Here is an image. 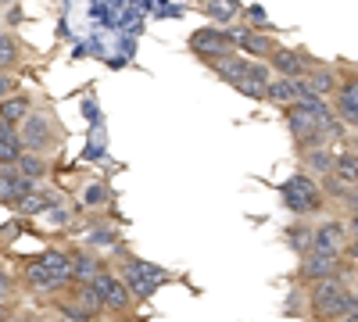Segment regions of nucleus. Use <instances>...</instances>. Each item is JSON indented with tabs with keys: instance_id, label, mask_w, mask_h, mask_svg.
Returning <instances> with one entry per match:
<instances>
[{
	"instance_id": "nucleus-1",
	"label": "nucleus",
	"mask_w": 358,
	"mask_h": 322,
	"mask_svg": "<svg viewBox=\"0 0 358 322\" xmlns=\"http://www.w3.org/2000/svg\"><path fill=\"white\" fill-rule=\"evenodd\" d=\"M280 197H283V208L294 212V215H315L326 208V197L319 190V183L312 180L308 172H297L280 186Z\"/></svg>"
},
{
	"instance_id": "nucleus-2",
	"label": "nucleus",
	"mask_w": 358,
	"mask_h": 322,
	"mask_svg": "<svg viewBox=\"0 0 358 322\" xmlns=\"http://www.w3.org/2000/svg\"><path fill=\"white\" fill-rule=\"evenodd\" d=\"M351 298H355V294L348 290L344 276H330V279L312 283V312H315L322 322H337V319H344Z\"/></svg>"
},
{
	"instance_id": "nucleus-3",
	"label": "nucleus",
	"mask_w": 358,
	"mask_h": 322,
	"mask_svg": "<svg viewBox=\"0 0 358 322\" xmlns=\"http://www.w3.org/2000/svg\"><path fill=\"white\" fill-rule=\"evenodd\" d=\"M172 272H165L162 265H155V261H143V258H129L126 269H122V283L133 298H151L155 290L162 283H169Z\"/></svg>"
},
{
	"instance_id": "nucleus-4",
	"label": "nucleus",
	"mask_w": 358,
	"mask_h": 322,
	"mask_svg": "<svg viewBox=\"0 0 358 322\" xmlns=\"http://www.w3.org/2000/svg\"><path fill=\"white\" fill-rule=\"evenodd\" d=\"M190 50L201 54V57H208V65H212V61H222V57L236 54V43H233L229 29H222V25H204V29H197V33L190 36Z\"/></svg>"
},
{
	"instance_id": "nucleus-5",
	"label": "nucleus",
	"mask_w": 358,
	"mask_h": 322,
	"mask_svg": "<svg viewBox=\"0 0 358 322\" xmlns=\"http://www.w3.org/2000/svg\"><path fill=\"white\" fill-rule=\"evenodd\" d=\"M90 290L97 294V301H101L104 312H126L133 305V294H129L126 283L118 279L115 272H101L94 283H90Z\"/></svg>"
},
{
	"instance_id": "nucleus-6",
	"label": "nucleus",
	"mask_w": 358,
	"mask_h": 322,
	"mask_svg": "<svg viewBox=\"0 0 358 322\" xmlns=\"http://www.w3.org/2000/svg\"><path fill=\"white\" fill-rule=\"evenodd\" d=\"M348 244H351V237H348V226L344 222H322V226H315V233H312V251H319V254H330V258H344V251H348Z\"/></svg>"
},
{
	"instance_id": "nucleus-7",
	"label": "nucleus",
	"mask_w": 358,
	"mask_h": 322,
	"mask_svg": "<svg viewBox=\"0 0 358 322\" xmlns=\"http://www.w3.org/2000/svg\"><path fill=\"white\" fill-rule=\"evenodd\" d=\"M297 276H301L305 283H319V279L341 276V258H330V254L308 251V254H301V265H297Z\"/></svg>"
},
{
	"instance_id": "nucleus-8",
	"label": "nucleus",
	"mask_w": 358,
	"mask_h": 322,
	"mask_svg": "<svg viewBox=\"0 0 358 322\" xmlns=\"http://www.w3.org/2000/svg\"><path fill=\"white\" fill-rule=\"evenodd\" d=\"M233 43H236V54L244 50V57H255V61H262V57H268L276 50V43L268 40L265 33H255V29H244V25H233Z\"/></svg>"
},
{
	"instance_id": "nucleus-9",
	"label": "nucleus",
	"mask_w": 358,
	"mask_h": 322,
	"mask_svg": "<svg viewBox=\"0 0 358 322\" xmlns=\"http://www.w3.org/2000/svg\"><path fill=\"white\" fill-rule=\"evenodd\" d=\"M312 86H308V79H280V75H273V82H268V101L273 104H280V108H297V101H301V94H308Z\"/></svg>"
},
{
	"instance_id": "nucleus-10",
	"label": "nucleus",
	"mask_w": 358,
	"mask_h": 322,
	"mask_svg": "<svg viewBox=\"0 0 358 322\" xmlns=\"http://www.w3.org/2000/svg\"><path fill=\"white\" fill-rule=\"evenodd\" d=\"M50 136H54V129H50V119L47 115H33L29 111V119L22 122V147H29V151H47L50 147Z\"/></svg>"
},
{
	"instance_id": "nucleus-11",
	"label": "nucleus",
	"mask_w": 358,
	"mask_h": 322,
	"mask_svg": "<svg viewBox=\"0 0 358 322\" xmlns=\"http://www.w3.org/2000/svg\"><path fill=\"white\" fill-rule=\"evenodd\" d=\"M268 82H273V68H268V61H251V68L244 72V79L236 82V90L262 101L268 94Z\"/></svg>"
},
{
	"instance_id": "nucleus-12",
	"label": "nucleus",
	"mask_w": 358,
	"mask_h": 322,
	"mask_svg": "<svg viewBox=\"0 0 358 322\" xmlns=\"http://www.w3.org/2000/svg\"><path fill=\"white\" fill-rule=\"evenodd\" d=\"M337 119L348 129H358V79H344L337 90Z\"/></svg>"
},
{
	"instance_id": "nucleus-13",
	"label": "nucleus",
	"mask_w": 358,
	"mask_h": 322,
	"mask_svg": "<svg viewBox=\"0 0 358 322\" xmlns=\"http://www.w3.org/2000/svg\"><path fill=\"white\" fill-rule=\"evenodd\" d=\"M29 193H33V180L18 175V168H0V200H11V204H22Z\"/></svg>"
},
{
	"instance_id": "nucleus-14",
	"label": "nucleus",
	"mask_w": 358,
	"mask_h": 322,
	"mask_svg": "<svg viewBox=\"0 0 358 322\" xmlns=\"http://www.w3.org/2000/svg\"><path fill=\"white\" fill-rule=\"evenodd\" d=\"M72 258V283H79V286H90L104 269H101V258L97 254H86V251H76V254H69Z\"/></svg>"
},
{
	"instance_id": "nucleus-15",
	"label": "nucleus",
	"mask_w": 358,
	"mask_h": 322,
	"mask_svg": "<svg viewBox=\"0 0 358 322\" xmlns=\"http://www.w3.org/2000/svg\"><path fill=\"white\" fill-rule=\"evenodd\" d=\"M22 154H25L22 133H18L15 126H4V122H0V168H11Z\"/></svg>"
},
{
	"instance_id": "nucleus-16",
	"label": "nucleus",
	"mask_w": 358,
	"mask_h": 322,
	"mask_svg": "<svg viewBox=\"0 0 358 322\" xmlns=\"http://www.w3.org/2000/svg\"><path fill=\"white\" fill-rule=\"evenodd\" d=\"M248 68H251V57H244V54H229V57H222V61H212V72L229 86L241 82Z\"/></svg>"
},
{
	"instance_id": "nucleus-17",
	"label": "nucleus",
	"mask_w": 358,
	"mask_h": 322,
	"mask_svg": "<svg viewBox=\"0 0 358 322\" xmlns=\"http://www.w3.org/2000/svg\"><path fill=\"white\" fill-rule=\"evenodd\" d=\"M301 161H305V168L308 172H315V175H334V161H337V154L326 147V143H319V147H308V151H301Z\"/></svg>"
},
{
	"instance_id": "nucleus-18",
	"label": "nucleus",
	"mask_w": 358,
	"mask_h": 322,
	"mask_svg": "<svg viewBox=\"0 0 358 322\" xmlns=\"http://www.w3.org/2000/svg\"><path fill=\"white\" fill-rule=\"evenodd\" d=\"M36 261H40V265H43L54 279H62L65 286L72 283V258H69L65 251H43Z\"/></svg>"
},
{
	"instance_id": "nucleus-19",
	"label": "nucleus",
	"mask_w": 358,
	"mask_h": 322,
	"mask_svg": "<svg viewBox=\"0 0 358 322\" xmlns=\"http://www.w3.org/2000/svg\"><path fill=\"white\" fill-rule=\"evenodd\" d=\"M25 283L33 286V290H40V294H54V290L65 286L62 279H54V276L40 265V261H29V265H25Z\"/></svg>"
},
{
	"instance_id": "nucleus-20",
	"label": "nucleus",
	"mask_w": 358,
	"mask_h": 322,
	"mask_svg": "<svg viewBox=\"0 0 358 322\" xmlns=\"http://www.w3.org/2000/svg\"><path fill=\"white\" fill-rule=\"evenodd\" d=\"M334 175H337L344 186H358V154L355 151H337Z\"/></svg>"
},
{
	"instance_id": "nucleus-21",
	"label": "nucleus",
	"mask_w": 358,
	"mask_h": 322,
	"mask_svg": "<svg viewBox=\"0 0 358 322\" xmlns=\"http://www.w3.org/2000/svg\"><path fill=\"white\" fill-rule=\"evenodd\" d=\"M308 86H312V94L319 97V101H326V97H330V94H337L341 90V82H337V75L330 72V68H315L312 75H308Z\"/></svg>"
},
{
	"instance_id": "nucleus-22",
	"label": "nucleus",
	"mask_w": 358,
	"mask_h": 322,
	"mask_svg": "<svg viewBox=\"0 0 358 322\" xmlns=\"http://www.w3.org/2000/svg\"><path fill=\"white\" fill-rule=\"evenodd\" d=\"M29 119V97H8L0 104V122L4 126H18Z\"/></svg>"
},
{
	"instance_id": "nucleus-23",
	"label": "nucleus",
	"mask_w": 358,
	"mask_h": 322,
	"mask_svg": "<svg viewBox=\"0 0 358 322\" xmlns=\"http://www.w3.org/2000/svg\"><path fill=\"white\" fill-rule=\"evenodd\" d=\"M204 15L212 22H222V29H229V22L241 15V4H233V0H212V4H204Z\"/></svg>"
},
{
	"instance_id": "nucleus-24",
	"label": "nucleus",
	"mask_w": 358,
	"mask_h": 322,
	"mask_svg": "<svg viewBox=\"0 0 358 322\" xmlns=\"http://www.w3.org/2000/svg\"><path fill=\"white\" fill-rule=\"evenodd\" d=\"M312 233H315L312 226H290V229H287V244H290L297 254H308V251H312Z\"/></svg>"
},
{
	"instance_id": "nucleus-25",
	"label": "nucleus",
	"mask_w": 358,
	"mask_h": 322,
	"mask_svg": "<svg viewBox=\"0 0 358 322\" xmlns=\"http://www.w3.org/2000/svg\"><path fill=\"white\" fill-rule=\"evenodd\" d=\"M15 168H18V175H25V180H33V183L47 172V165H43V158H40V154H22V158L15 161Z\"/></svg>"
},
{
	"instance_id": "nucleus-26",
	"label": "nucleus",
	"mask_w": 358,
	"mask_h": 322,
	"mask_svg": "<svg viewBox=\"0 0 358 322\" xmlns=\"http://www.w3.org/2000/svg\"><path fill=\"white\" fill-rule=\"evenodd\" d=\"M15 65H18V43L11 33L0 29V68H15Z\"/></svg>"
},
{
	"instance_id": "nucleus-27",
	"label": "nucleus",
	"mask_w": 358,
	"mask_h": 322,
	"mask_svg": "<svg viewBox=\"0 0 358 322\" xmlns=\"http://www.w3.org/2000/svg\"><path fill=\"white\" fill-rule=\"evenodd\" d=\"M76 308H79V312H86V315L104 312V308H101V301H97V294H94L90 286H79V290H76Z\"/></svg>"
},
{
	"instance_id": "nucleus-28",
	"label": "nucleus",
	"mask_w": 358,
	"mask_h": 322,
	"mask_svg": "<svg viewBox=\"0 0 358 322\" xmlns=\"http://www.w3.org/2000/svg\"><path fill=\"white\" fill-rule=\"evenodd\" d=\"M57 322H94V315L79 312L76 305H62V308H57Z\"/></svg>"
},
{
	"instance_id": "nucleus-29",
	"label": "nucleus",
	"mask_w": 358,
	"mask_h": 322,
	"mask_svg": "<svg viewBox=\"0 0 358 322\" xmlns=\"http://www.w3.org/2000/svg\"><path fill=\"white\" fill-rule=\"evenodd\" d=\"M18 208H22L25 215H40V212H47V200H43V197H36V193H29V197L18 204Z\"/></svg>"
},
{
	"instance_id": "nucleus-30",
	"label": "nucleus",
	"mask_w": 358,
	"mask_h": 322,
	"mask_svg": "<svg viewBox=\"0 0 358 322\" xmlns=\"http://www.w3.org/2000/svg\"><path fill=\"white\" fill-rule=\"evenodd\" d=\"M104 197H108V190H104L101 183H94V186H86V190H83V200H86V204H101Z\"/></svg>"
},
{
	"instance_id": "nucleus-31",
	"label": "nucleus",
	"mask_w": 358,
	"mask_h": 322,
	"mask_svg": "<svg viewBox=\"0 0 358 322\" xmlns=\"http://www.w3.org/2000/svg\"><path fill=\"white\" fill-rule=\"evenodd\" d=\"M11 301V276L8 272H0V305Z\"/></svg>"
},
{
	"instance_id": "nucleus-32",
	"label": "nucleus",
	"mask_w": 358,
	"mask_h": 322,
	"mask_svg": "<svg viewBox=\"0 0 358 322\" xmlns=\"http://www.w3.org/2000/svg\"><path fill=\"white\" fill-rule=\"evenodd\" d=\"M11 90H15V79L11 75H0V104L11 97Z\"/></svg>"
},
{
	"instance_id": "nucleus-33",
	"label": "nucleus",
	"mask_w": 358,
	"mask_h": 322,
	"mask_svg": "<svg viewBox=\"0 0 358 322\" xmlns=\"http://www.w3.org/2000/svg\"><path fill=\"white\" fill-rule=\"evenodd\" d=\"M344 204H348V208H351V215H358V186H351V190H348Z\"/></svg>"
},
{
	"instance_id": "nucleus-34",
	"label": "nucleus",
	"mask_w": 358,
	"mask_h": 322,
	"mask_svg": "<svg viewBox=\"0 0 358 322\" xmlns=\"http://www.w3.org/2000/svg\"><path fill=\"white\" fill-rule=\"evenodd\" d=\"M344 319H351V322H358V298H351V305H348V312H344Z\"/></svg>"
},
{
	"instance_id": "nucleus-35",
	"label": "nucleus",
	"mask_w": 358,
	"mask_h": 322,
	"mask_svg": "<svg viewBox=\"0 0 358 322\" xmlns=\"http://www.w3.org/2000/svg\"><path fill=\"white\" fill-rule=\"evenodd\" d=\"M348 237H351V240H358V215H351V219H348Z\"/></svg>"
},
{
	"instance_id": "nucleus-36",
	"label": "nucleus",
	"mask_w": 358,
	"mask_h": 322,
	"mask_svg": "<svg viewBox=\"0 0 358 322\" xmlns=\"http://www.w3.org/2000/svg\"><path fill=\"white\" fill-rule=\"evenodd\" d=\"M344 254H348V258H355V261H358V240H351V244H348V251H344Z\"/></svg>"
},
{
	"instance_id": "nucleus-37",
	"label": "nucleus",
	"mask_w": 358,
	"mask_h": 322,
	"mask_svg": "<svg viewBox=\"0 0 358 322\" xmlns=\"http://www.w3.org/2000/svg\"><path fill=\"white\" fill-rule=\"evenodd\" d=\"M248 15H251V18H255V22H265V11H262V8H251V11H248Z\"/></svg>"
},
{
	"instance_id": "nucleus-38",
	"label": "nucleus",
	"mask_w": 358,
	"mask_h": 322,
	"mask_svg": "<svg viewBox=\"0 0 358 322\" xmlns=\"http://www.w3.org/2000/svg\"><path fill=\"white\" fill-rule=\"evenodd\" d=\"M337 322H351V319H337Z\"/></svg>"
},
{
	"instance_id": "nucleus-39",
	"label": "nucleus",
	"mask_w": 358,
	"mask_h": 322,
	"mask_svg": "<svg viewBox=\"0 0 358 322\" xmlns=\"http://www.w3.org/2000/svg\"><path fill=\"white\" fill-rule=\"evenodd\" d=\"M29 322H40V319H29Z\"/></svg>"
}]
</instances>
